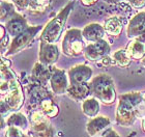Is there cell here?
Listing matches in <instances>:
<instances>
[{
	"label": "cell",
	"mask_w": 145,
	"mask_h": 137,
	"mask_svg": "<svg viewBox=\"0 0 145 137\" xmlns=\"http://www.w3.org/2000/svg\"><path fill=\"white\" fill-rule=\"evenodd\" d=\"M72 7H74V2L67 3L54 18L46 24V26L42 31V34H40V41L42 42L55 44L59 40Z\"/></svg>",
	"instance_id": "6da1fadb"
},
{
	"label": "cell",
	"mask_w": 145,
	"mask_h": 137,
	"mask_svg": "<svg viewBox=\"0 0 145 137\" xmlns=\"http://www.w3.org/2000/svg\"><path fill=\"white\" fill-rule=\"evenodd\" d=\"M142 100L140 92H129L119 98V104L117 107L116 119L120 125H130L135 119L137 105Z\"/></svg>",
	"instance_id": "7a4b0ae2"
},
{
	"label": "cell",
	"mask_w": 145,
	"mask_h": 137,
	"mask_svg": "<svg viewBox=\"0 0 145 137\" xmlns=\"http://www.w3.org/2000/svg\"><path fill=\"white\" fill-rule=\"evenodd\" d=\"M91 92L100 101L105 104H112L114 102L115 94L114 82L110 76L106 74H101L92 80L90 84Z\"/></svg>",
	"instance_id": "3957f363"
},
{
	"label": "cell",
	"mask_w": 145,
	"mask_h": 137,
	"mask_svg": "<svg viewBox=\"0 0 145 137\" xmlns=\"http://www.w3.org/2000/svg\"><path fill=\"white\" fill-rule=\"evenodd\" d=\"M83 34L80 29L72 28L67 30L62 41V51L67 56H79L85 50Z\"/></svg>",
	"instance_id": "277c9868"
},
{
	"label": "cell",
	"mask_w": 145,
	"mask_h": 137,
	"mask_svg": "<svg viewBox=\"0 0 145 137\" xmlns=\"http://www.w3.org/2000/svg\"><path fill=\"white\" fill-rule=\"evenodd\" d=\"M5 89L1 90L2 94H5V102L12 110H18L23 104L24 96L20 83L16 78L9 80L7 82H1V87H5Z\"/></svg>",
	"instance_id": "5b68a950"
},
{
	"label": "cell",
	"mask_w": 145,
	"mask_h": 137,
	"mask_svg": "<svg viewBox=\"0 0 145 137\" xmlns=\"http://www.w3.org/2000/svg\"><path fill=\"white\" fill-rule=\"evenodd\" d=\"M40 26H31L28 27L24 32L20 33L19 35L15 37V39L12 40V44L8 47V50L5 53V55H12L16 54L24 49L25 47H27L30 42L33 40V37L36 35V33L40 30Z\"/></svg>",
	"instance_id": "8992f818"
},
{
	"label": "cell",
	"mask_w": 145,
	"mask_h": 137,
	"mask_svg": "<svg viewBox=\"0 0 145 137\" xmlns=\"http://www.w3.org/2000/svg\"><path fill=\"white\" fill-rule=\"evenodd\" d=\"M127 37L145 44V12H141L131 19L127 29Z\"/></svg>",
	"instance_id": "52a82bcc"
},
{
	"label": "cell",
	"mask_w": 145,
	"mask_h": 137,
	"mask_svg": "<svg viewBox=\"0 0 145 137\" xmlns=\"http://www.w3.org/2000/svg\"><path fill=\"white\" fill-rule=\"evenodd\" d=\"M110 52V46L105 40H99L85 47L84 55L90 61L102 60Z\"/></svg>",
	"instance_id": "ba28073f"
},
{
	"label": "cell",
	"mask_w": 145,
	"mask_h": 137,
	"mask_svg": "<svg viewBox=\"0 0 145 137\" xmlns=\"http://www.w3.org/2000/svg\"><path fill=\"white\" fill-rule=\"evenodd\" d=\"M59 57V50L55 44L42 42L39 46V60L42 64H54Z\"/></svg>",
	"instance_id": "9c48e42d"
},
{
	"label": "cell",
	"mask_w": 145,
	"mask_h": 137,
	"mask_svg": "<svg viewBox=\"0 0 145 137\" xmlns=\"http://www.w3.org/2000/svg\"><path fill=\"white\" fill-rule=\"evenodd\" d=\"M71 84H79V83H86L92 76V70L87 66L79 64L72 67L69 71Z\"/></svg>",
	"instance_id": "30bf717a"
},
{
	"label": "cell",
	"mask_w": 145,
	"mask_h": 137,
	"mask_svg": "<svg viewBox=\"0 0 145 137\" xmlns=\"http://www.w3.org/2000/svg\"><path fill=\"white\" fill-rule=\"evenodd\" d=\"M5 28L8 31V33L15 37L22 32H24L28 28V25L26 20L21 15L15 14L12 18L6 21Z\"/></svg>",
	"instance_id": "8fae6325"
},
{
	"label": "cell",
	"mask_w": 145,
	"mask_h": 137,
	"mask_svg": "<svg viewBox=\"0 0 145 137\" xmlns=\"http://www.w3.org/2000/svg\"><path fill=\"white\" fill-rule=\"evenodd\" d=\"M50 82H51V87L55 94H64L67 90V78L65 76L64 71L62 70H56L53 72L50 78Z\"/></svg>",
	"instance_id": "7c38bea8"
},
{
	"label": "cell",
	"mask_w": 145,
	"mask_h": 137,
	"mask_svg": "<svg viewBox=\"0 0 145 137\" xmlns=\"http://www.w3.org/2000/svg\"><path fill=\"white\" fill-rule=\"evenodd\" d=\"M105 32H106L105 28L100 23H90L86 25L82 30L83 37L90 42H97L99 40H102L105 35Z\"/></svg>",
	"instance_id": "4fadbf2b"
},
{
	"label": "cell",
	"mask_w": 145,
	"mask_h": 137,
	"mask_svg": "<svg viewBox=\"0 0 145 137\" xmlns=\"http://www.w3.org/2000/svg\"><path fill=\"white\" fill-rule=\"evenodd\" d=\"M91 91L90 85L87 83H79V84H71V86L67 88V94L74 100L79 101L83 100L86 98Z\"/></svg>",
	"instance_id": "5bb4252c"
},
{
	"label": "cell",
	"mask_w": 145,
	"mask_h": 137,
	"mask_svg": "<svg viewBox=\"0 0 145 137\" xmlns=\"http://www.w3.org/2000/svg\"><path fill=\"white\" fill-rule=\"evenodd\" d=\"M106 33L111 37H118L122 31V22L118 17H110L104 23Z\"/></svg>",
	"instance_id": "9a60e30c"
},
{
	"label": "cell",
	"mask_w": 145,
	"mask_h": 137,
	"mask_svg": "<svg viewBox=\"0 0 145 137\" xmlns=\"http://www.w3.org/2000/svg\"><path fill=\"white\" fill-rule=\"evenodd\" d=\"M127 52L133 59H142L145 55V44L138 40L132 41L127 45Z\"/></svg>",
	"instance_id": "2e32d148"
},
{
	"label": "cell",
	"mask_w": 145,
	"mask_h": 137,
	"mask_svg": "<svg viewBox=\"0 0 145 137\" xmlns=\"http://www.w3.org/2000/svg\"><path fill=\"white\" fill-rule=\"evenodd\" d=\"M109 124H110V121L108 117H105V116L93 117L87 124V131L90 135H94L101 130H103L104 128H106Z\"/></svg>",
	"instance_id": "e0dca14e"
},
{
	"label": "cell",
	"mask_w": 145,
	"mask_h": 137,
	"mask_svg": "<svg viewBox=\"0 0 145 137\" xmlns=\"http://www.w3.org/2000/svg\"><path fill=\"white\" fill-rule=\"evenodd\" d=\"M82 110L85 115L94 117L100 111V103L95 98H88L82 104Z\"/></svg>",
	"instance_id": "ac0fdd59"
},
{
	"label": "cell",
	"mask_w": 145,
	"mask_h": 137,
	"mask_svg": "<svg viewBox=\"0 0 145 137\" xmlns=\"http://www.w3.org/2000/svg\"><path fill=\"white\" fill-rule=\"evenodd\" d=\"M39 110L47 117H54L58 113L57 105L49 98H46L39 102Z\"/></svg>",
	"instance_id": "d6986e66"
},
{
	"label": "cell",
	"mask_w": 145,
	"mask_h": 137,
	"mask_svg": "<svg viewBox=\"0 0 145 137\" xmlns=\"http://www.w3.org/2000/svg\"><path fill=\"white\" fill-rule=\"evenodd\" d=\"M32 76L34 79H36L39 83H46L48 81L49 78H51L50 72L47 68L45 67V64H42V62L34 64V68L32 70Z\"/></svg>",
	"instance_id": "ffe728a7"
},
{
	"label": "cell",
	"mask_w": 145,
	"mask_h": 137,
	"mask_svg": "<svg viewBox=\"0 0 145 137\" xmlns=\"http://www.w3.org/2000/svg\"><path fill=\"white\" fill-rule=\"evenodd\" d=\"M52 0H30V4L28 7V12L39 14L44 12L51 4Z\"/></svg>",
	"instance_id": "44dd1931"
},
{
	"label": "cell",
	"mask_w": 145,
	"mask_h": 137,
	"mask_svg": "<svg viewBox=\"0 0 145 137\" xmlns=\"http://www.w3.org/2000/svg\"><path fill=\"white\" fill-rule=\"evenodd\" d=\"M113 60H114V64H118L119 67L122 68L127 67L131 64V57L127 54V50H124V49H119V50L114 52Z\"/></svg>",
	"instance_id": "7402d4cb"
},
{
	"label": "cell",
	"mask_w": 145,
	"mask_h": 137,
	"mask_svg": "<svg viewBox=\"0 0 145 137\" xmlns=\"http://www.w3.org/2000/svg\"><path fill=\"white\" fill-rule=\"evenodd\" d=\"M8 127H17V128H25L27 126V119L21 113L12 114L7 119Z\"/></svg>",
	"instance_id": "603a6c76"
},
{
	"label": "cell",
	"mask_w": 145,
	"mask_h": 137,
	"mask_svg": "<svg viewBox=\"0 0 145 137\" xmlns=\"http://www.w3.org/2000/svg\"><path fill=\"white\" fill-rule=\"evenodd\" d=\"M17 14L15 10V4L8 1H1V20H8L12 16Z\"/></svg>",
	"instance_id": "cb8c5ba5"
},
{
	"label": "cell",
	"mask_w": 145,
	"mask_h": 137,
	"mask_svg": "<svg viewBox=\"0 0 145 137\" xmlns=\"http://www.w3.org/2000/svg\"><path fill=\"white\" fill-rule=\"evenodd\" d=\"M6 137H24L23 132L17 127H8V130L5 133Z\"/></svg>",
	"instance_id": "d4e9b609"
},
{
	"label": "cell",
	"mask_w": 145,
	"mask_h": 137,
	"mask_svg": "<svg viewBox=\"0 0 145 137\" xmlns=\"http://www.w3.org/2000/svg\"><path fill=\"white\" fill-rule=\"evenodd\" d=\"M129 2L134 9H142L145 6V0H129Z\"/></svg>",
	"instance_id": "484cf974"
},
{
	"label": "cell",
	"mask_w": 145,
	"mask_h": 137,
	"mask_svg": "<svg viewBox=\"0 0 145 137\" xmlns=\"http://www.w3.org/2000/svg\"><path fill=\"white\" fill-rule=\"evenodd\" d=\"M103 137H119V136H118L117 133H116L114 130L108 129V130L103 132Z\"/></svg>",
	"instance_id": "4316f807"
},
{
	"label": "cell",
	"mask_w": 145,
	"mask_h": 137,
	"mask_svg": "<svg viewBox=\"0 0 145 137\" xmlns=\"http://www.w3.org/2000/svg\"><path fill=\"white\" fill-rule=\"evenodd\" d=\"M81 2L86 6H90L95 4L97 2V0H81Z\"/></svg>",
	"instance_id": "83f0119b"
},
{
	"label": "cell",
	"mask_w": 145,
	"mask_h": 137,
	"mask_svg": "<svg viewBox=\"0 0 145 137\" xmlns=\"http://www.w3.org/2000/svg\"><path fill=\"white\" fill-rule=\"evenodd\" d=\"M7 42H8V37L7 35H4V37H1V48H4L5 47V45L7 46Z\"/></svg>",
	"instance_id": "f1b7e54d"
},
{
	"label": "cell",
	"mask_w": 145,
	"mask_h": 137,
	"mask_svg": "<svg viewBox=\"0 0 145 137\" xmlns=\"http://www.w3.org/2000/svg\"><path fill=\"white\" fill-rule=\"evenodd\" d=\"M112 60H113V59H111V58H110L108 55H107V56H105V57L102 59V62H103V64H105V66H108V64H111Z\"/></svg>",
	"instance_id": "f546056e"
},
{
	"label": "cell",
	"mask_w": 145,
	"mask_h": 137,
	"mask_svg": "<svg viewBox=\"0 0 145 137\" xmlns=\"http://www.w3.org/2000/svg\"><path fill=\"white\" fill-rule=\"evenodd\" d=\"M106 2H109V3H115V2H119L121 0H105Z\"/></svg>",
	"instance_id": "4dcf8cb0"
},
{
	"label": "cell",
	"mask_w": 145,
	"mask_h": 137,
	"mask_svg": "<svg viewBox=\"0 0 145 137\" xmlns=\"http://www.w3.org/2000/svg\"><path fill=\"white\" fill-rule=\"evenodd\" d=\"M142 64L145 67V55H144V57L142 58Z\"/></svg>",
	"instance_id": "1f68e13d"
},
{
	"label": "cell",
	"mask_w": 145,
	"mask_h": 137,
	"mask_svg": "<svg viewBox=\"0 0 145 137\" xmlns=\"http://www.w3.org/2000/svg\"><path fill=\"white\" fill-rule=\"evenodd\" d=\"M142 99L145 101V94H142Z\"/></svg>",
	"instance_id": "d6a6232c"
}]
</instances>
